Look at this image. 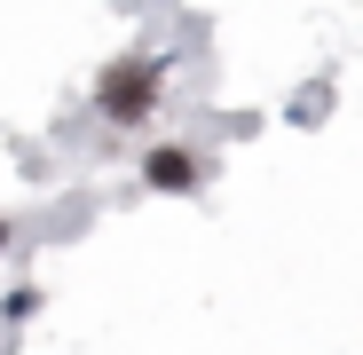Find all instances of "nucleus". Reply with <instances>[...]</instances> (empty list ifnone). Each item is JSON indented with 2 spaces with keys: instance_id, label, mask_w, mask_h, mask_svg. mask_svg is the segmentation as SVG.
I'll return each instance as SVG.
<instances>
[{
  "instance_id": "nucleus-1",
  "label": "nucleus",
  "mask_w": 363,
  "mask_h": 355,
  "mask_svg": "<svg viewBox=\"0 0 363 355\" xmlns=\"http://www.w3.org/2000/svg\"><path fill=\"white\" fill-rule=\"evenodd\" d=\"M95 95H103V111H111V118H143V103L158 95V64H150V55H143V64H118Z\"/></svg>"
},
{
  "instance_id": "nucleus-2",
  "label": "nucleus",
  "mask_w": 363,
  "mask_h": 355,
  "mask_svg": "<svg viewBox=\"0 0 363 355\" xmlns=\"http://www.w3.org/2000/svg\"><path fill=\"white\" fill-rule=\"evenodd\" d=\"M150 182L158 190H190V158L182 150H150Z\"/></svg>"
}]
</instances>
